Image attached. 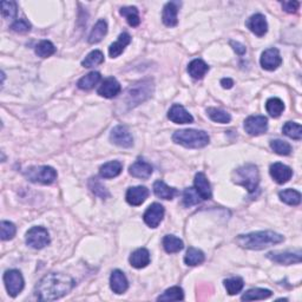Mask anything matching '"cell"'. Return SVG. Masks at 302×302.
Returning <instances> with one entry per match:
<instances>
[{"label":"cell","instance_id":"28","mask_svg":"<svg viewBox=\"0 0 302 302\" xmlns=\"http://www.w3.org/2000/svg\"><path fill=\"white\" fill-rule=\"evenodd\" d=\"M154 193L162 200H172L176 195V190L163 181H156L154 183Z\"/></svg>","mask_w":302,"mask_h":302},{"label":"cell","instance_id":"34","mask_svg":"<svg viewBox=\"0 0 302 302\" xmlns=\"http://www.w3.org/2000/svg\"><path fill=\"white\" fill-rule=\"evenodd\" d=\"M271 292L269 289L264 288H253L247 290V292L243 294L241 300L242 301H254V300H264L268 299V297L271 296Z\"/></svg>","mask_w":302,"mask_h":302},{"label":"cell","instance_id":"42","mask_svg":"<svg viewBox=\"0 0 302 302\" xmlns=\"http://www.w3.org/2000/svg\"><path fill=\"white\" fill-rule=\"evenodd\" d=\"M201 196L198 195L195 188H187L183 193V204L186 207H191V205L198 204L201 202Z\"/></svg>","mask_w":302,"mask_h":302},{"label":"cell","instance_id":"20","mask_svg":"<svg viewBox=\"0 0 302 302\" xmlns=\"http://www.w3.org/2000/svg\"><path fill=\"white\" fill-rule=\"evenodd\" d=\"M110 287H111L112 292L116 294H123L127 292L129 288V281L123 271L116 269L111 273V276H110Z\"/></svg>","mask_w":302,"mask_h":302},{"label":"cell","instance_id":"29","mask_svg":"<svg viewBox=\"0 0 302 302\" xmlns=\"http://www.w3.org/2000/svg\"><path fill=\"white\" fill-rule=\"evenodd\" d=\"M204 260H205L204 253L200 249L194 248V247H190V248L187 250L186 256H184V262H186V264H188V266H191V267L202 264L204 262Z\"/></svg>","mask_w":302,"mask_h":302},{"label":"cell","instance_id":"36","mask_svg":"<svg viewBox=\"0 0 302 302\" xmlns=\"http://www.w3.org/2000/svg\"><path fill=\"white\" fill-rule=\"evenodd\" d=\"M158 301H182L184 300L183 289L178 286L170 287L165 292L157 297Z\"/></svg>","mask_w":302,"mask_h":302},{"label":"cell","instance_id":"38","mask_svg":"<svg viewBox=\"0 0 302 302\" xmlns=\"http://www.w3.org/2000/svg\"><path fill=\"white\" fill-rule=\"evenodd\" d=\"M207 113H208L209 118L214 122H216V123L227 124L231 120V116L227 111H224V110L216 109V108H209L207 110Z\"/></svg>","mask_w":302,"mask_h":302},{"label":"cell","instance_id":"17","mask_svg":"<svg viewBox=\"0 0 302 302\" xmlns=\"http://www.w3.org/2000/svg\"><path fill=\"white\" fill-rule=\"evenodd\" d=\"M269 172H270V176L273 177V179H274V181L279 184L287 183L293 176L292 169H290L288 165H286L283 163H279V162L278 163H274L270 165Z\"/></svg>","mask_w":302,"mask_h":302},{"label":"cell","instance_id":"24","mask_svg":"<svg viewBox=\"0 0 302 302\" xmlns=\"http://www.w3.org/2000/svg\"><path fill=\"white\" fill-rule=\"evenodd\" d=\"M130 43H131L130 35H129V33H127V32L120 33L118 37V40H117V42H115V43H112L109 47L110 57L117 58L118 56H120V54L123 53V51L125 50V47H127Z\"/></svg>","mask_w":302,"mask_h":302},{"label":"cell","instance_id":"15","mask_svg":"<svg viewBox=\"0 0 302 302\" xmlns=\"http://www.w3.org/2000/svg\"><path fill=\"white\" fill-rule=\"evenodd\" d=\"M122 91L120 84L118 80L113 77H108V78L104 79L101 84V86L98 87V95L102 96V97L105 98H113L116 96H118Z\"/></svg>","mask_w":302,"mask_h":302},{"label":"cell","instance_id":"19","mask_svg":"<svg viewBox=\"0 0 302 302\" xmlns=\"http://www.w3.org/2000/svg\"><path fill=\"white\" fill-rule=\"evenodd\" d=\"M168 118L176 124H190L194 122V117L181 104L171 106L168 112Z\"/></svg>","mask_w":302,"mask_h":302},{"label":"cell","instance_id":"23","mask_svg":"<svg viewBox=\"0 0 302 302\" xmlns=\"http://www.w3.org/2000/svg\"><path fill=\"white\" fill-rule=\"evenodd\" d=\"M150 253L145 248H138L137 250H135L130 255V259H129L131 266L137 268V269L145 268L150 263Z\"/></svg>","mask_w":302,"mask_h":302},{"label":"cell","instance_id":"8","mask_svg":"<svg viewBox=\"0 0 302 302\" xmlns=\"http://www.w3.org/2000/svg\"><path fill=\"white\" fill-rule=\"evenodd\" d=\"M26 243L35 249H43L50 243V235L44 227H32L26 233Z\"/></svg>","mask_w":302,"mask_h":302},{"label":"cell","instance_id":"4","mask_svg":"<svg viewBox=\"0 0 302 302\" xmlns=\"http://www.w3.org/2000/svg\"><path fill=\"white\" fill-rule=\"evenodd\" d=\"M233 181L238 186L245 187L249 193H254L260 182L259 169L254 164L242 165L233 172Z\"/></svg>","mask_w":302,"mask_h":302},{"label":"cell","instance_id":"30","mask_svg":"<svg viewBox=\"0 0 302 302\" xmlns=\"http://www.w3.org/2000/svg\"><path fill=\"white\" fill-rule=\"evenodd\" d=\"M101 78H102L101 73L92 71L84 77H82V78L78 80V83H77V85H78L79 89L82 90H91L94 89L99 82H101Z\"/></svg>","mask_w":302,"mask_h":302},{"label":"cell","instance_id":"16","mask_svg":"<svg viewBox=\"0 0 302 302\" xmlns=\"http://www.w3.org/2000/svg\"><path fill=\"white\" fill-rule=\"evenodd\" d=\"M246 25L247 27H248L249 30L257 37H263L268 31V24H267L266 17L261 13L253 14V16L247 20Z\"/></svg>","mask_w":302,"mask_h":302},{"label":"cell","instance_id":"22","mask_svg":"<svg viewBox=\"0 0 302 302\" xmlns=\"http://www.w3.org/2000/svg\"><path fill=\"white\" fill-rule=\"evenodd\" d=\"M153 171L154 169L151 167V164H149L148 162L143 160L136 161L135 163L130 165V168H129V172H130L131 176H134L136 178H142V179L149 178L150 176L153 175Z\"/></svg>","mask_w":302,"mask_h":302},{"label":"cell","instance_id":"39","mask_svg":"<svg viewBox=\"0 0 302 302\" xmlns=\"http://www.w3.org/2000/svg\"><path fill=\"white\" fill-rule=\"evenodd\" d=\"M104 62V54H103L102 51L95 50L91 51V52L85 57V59L82 62V65L84 68H94V66H97Z\"/></svg>","mask_w":302,"mask_h":302},{"label":"cell","instance_id":"5","mask_svg":"<svg viewBox=\"0 0 302 302\" xmlns=\"http://www.w3.org/2000/svg\"><path fill=\"white\" fill-rule=\"evenodd\" d=\"M154 91L153 82L150 79L141 80V82L134 84L129 87L127 91V98L125 102L129 105V108H135L141 104V103L145 102L146 99L151 97V94Z\"/></svg>","mask_w":302,"mask_h":302},{"label":"cell","instance_id":"47","mask_svg":"<svg viewBox=\"0 0 302 302\" xmlns=\"http://www.w3.org/2000/svg\"><path fill=\"white\" fill-rule=\"evenodd\" d=\"M12 31L18 33H26L31 30V24L26 19H18L12 24Z\"/></svg>","mask_w":302,"mask_h":302},{"label":"cell","instance_id":"33","mask_svg":"<svg viewBox=\"0 0 302 302\" xmlns=\"http://www.w3.org/2000/svg\"><path fill=\"white\" fill-rule=\"evenodd\" d=\"M266 110L271 117L278 118L285 111V103L278 97H271L266 103Z\"/></svg>","mask_w":302,"mask_h":302},{"label":"cell","instance_id":"27","mask_svg":"<svg viewBox=\"0 0 302 302\" xmlns=\"http://www.w3.org/2000/svg\"><path fill=\"white\" fill-rule=\"evenodd\" d=\"M106 33H108V24H106V21L104 19H101L96 23L94 28L91 30L89 35V39L87 40H89L90 44L99 43L103 38H104Z\"/></svg>","mask_w":302,"mask_h":302},{"label":"cell","instance_id":"11","mask_svg":"<svg viewBox=\"0 0 302 302\" xmlns=\"http://www.w3.org/2000/svg\"><path fill=\"white\" fill-rule=\"evenodd\" d=\"M164 213L163 205L160 203H153L146 209L143 220H144L146 226H149L150 228H157L163 220Z\"/></svg>","mask_w":302,"mask_h":302},{"label":"cell","instance_id":"32","mask_svg":"<svg viewBox=\"0 0 302 302\" xmlns=\"http://www.w3.org/2000/svg\"><path fill=\"white\" fill-rule=\"evenodd\" d=\"M120 16L127 18L128 24L132 27H137L139 24H141V18H139V13L137 7L135 6H127L122 7L119 11Z\"/></svg>","mask_w":302,"mask_h":302},{"label":"cell","instance_id":"3","mask_svg":"<svg viewBox=\"0 0 302 302\" xmlns=\"http://www.w3.org/2000/svg\"><path fill=\"white\" fill-rule=\"evenodd\" d=\"M172 141L186 148L201 149L209 144V136L205 131L188 129V130L176 131L172 135Z\"/></svg>","mask_w":302,"mask_h":302},{"label":"cell","instance_id":"37","mask_svg":"<svg viewBox=\"0 0 302 302\" xmlns=\"http://www.w3.org/2000/svg\"><path fill=\"white\" fill-rule=\"evenodd\" d=\"M283 134L288 136L289 138L295 139V141H300L302 138V128L299 123L295 122H287L282 128Z\"/></svg>","mask_w":302,"mask_h":302},{"label":"cell","instance_id":"6","mask_svg":"<svg viewBox=\"0 0 302 302\" xmlns=\"http://www.w3.org/2000/svg\"><path fill=\"white\" fill-rule=\"evenodd\" d=\"M25 176L32 183L51 184L56 181L57 171L49 165H42V167L28 168L25 171Z\"/></svg>","mask_w":302,"mask_h":302},{"label":"cell","instance_id":"46","mask_svg":"<svg viewBox=\"0 0 302 302\" xmlns=\"http://www.w3.org/2000/svg\"><path fill=\"white\" fill-rule=\"evenodd\" d=\"M2 14L7 19H12L17 16L16 2H2Z\"/></svg>","mask_w":302,"mask_h":302},{"label":"cell","instance_id":"13","mask_svg":"<svg viewBox=\"0 0 302 302\" xmlns=\"http://www.w3.org/2000/svg\"><path fill=\"white\" fill-rule=\"evenodd\" d=\"M267 257L271 260L273 262L279 264H289L300 263L301 262V252L299 250L297 253H289V252H271L267 254Z\"/></svg>","mask_w":302,"mask_h":302},{"label":"cell","instance_id":"25","mask_svg":"<svg viewBox=\"0 0 302 302\" xmlns=\"http://www.w3.org/2000/svg\"><path fill=\"white\" fill-rule=\"evenodd\" d=\"M122 169H123V164L120 162L111 161L102 165L101 169H99V175L103 178H113L120 174Z\"/></svg>","mask_w":302,"mask_h":302},{"label":"cell","instance_id":"50","mask_svg":"<svg viewBox=\"0 0 302 302\" xmlns=\"http://www.w3.org/2000/svg\"><path fill=\"white\" fill-rule=\"evenodd\" d=\"M221 85H222L224 89H231L234 85V80L230 78H223L221 80Z\"/></svg>","mask_w":302,"mask_h":302},{"label":"cell","instance_id":"2","mask_svg":"<svg viewBox=\"0 0 302 302\" xmlns=\"http://www.w3.org/2000/svg\"><path fill=\"white\" fill-rule=\"evenodd\" d=\"M285 241L283 235L275 233V231H255L246 235H238L236 238L237 245L246 249L262 250L268 247L279 245Z\"/></svg>","mask_w":302,"mask_h":302},{"label":"cell","instance_id":"7","mask_svg":"<svg viewBox=\"0 0 302 302\" xmlns=\"http://www.w3.org/2000/svg\"><path fill=\"white\" fill-rule=\"evenodd\" d=\"M4 282L7 292L12 297L19 295L21 290L24 289V278L21 273L17 269L7 270L4 274Z\"/></svg>","mask_w":302,"mask_h":302},{"label":"cell","instance_id":"18","mask_svg":"<svg viewBox=\"0 0 302 302\" xmlns=\"http://www.w3.org/2000/svg\"><path fill=\"white\" fill-rule=\"evenodd\" d=\"M179 5H181V4L177 2H170L165 4V6L163 7V13H162V21H163L165 26L174 27L177 25V14Z\"/></svg>","mask_w":302,"mask_h":302},{"label":"cell","instance_id":"26","mask_svg":"<svg viewBox=\"0 0 302 302\" xmlns=\"http://www.w3.org/2000/svg\"><path fill=\"white\" fill-rule=\"evenodd\" d=\"M209 71L207 63L202 59H194L188 66V72L194 79H202Z\"/></svg>","mask_w":302,"mask_h":302},{"label":"cell","instance_id":"31","mask_svg":"<svg viewBox=\"0 0 302 302\" xmlns=\"http://www.w3.org/2000/svg\"><path fill=\"white\" fill-rule=\"evenodd\" d=\"M163 248L169 254H175L181 252L184 247V243L181 238L176 237L175 235H167L163 238Z\"/></svg>","mask_w":302,"mask_h":302},{"label":"cell","instance_id":"43","mask_svg":"<svg viewBox=\"0 0 302 302\" xmlns=\"http://www.w3.org/2000/svg\"><path fill=\"white\" fill-rule=\"evenodd\" d=\"M270 148L274 153L281 155V156H288L292 153V146L289 143L282 141V139H273L270 142Z\"/></svg>","mask_w":302,"mask_h":302},{"label":"cell","instance_id":"41","mask_svg":"<svg viewBox=\"0 0 302 302\" xmlns=\"http://www.w3.org/2000/svg\"><path fill=\"white\" fill-rule=\"evenodd\" d=\"M224 287H226L227 293L229 295H235V294L240 293L245 286V282L241 278H231L224 280Z\"/></svg>","mask_w":302,"mask_h":302},{"label":"cell","instance_id":"14","mask_svg":"<svg viewBox=\"0 0 302 302\" xmlns=\"http://www.w3.org/2000/svg\"><path fill=\"white\" fill-rule=\"evenodd\" d=\"M148 196H149L148 188L138 186V187L129 188L127 191V195H125V198H127V202L130 205L138 207V205L144 203Z\"/></svg>","mask_w":302,"mask_h":302},{"label":"cell","instance_id":"35","mask_svg":"<svg viewBox=\"0 0 302 302\" xmlns=\"http://www.w3.org/2000/svg\"><path fill=\"white\" fill-rule=\"evenodd\" d=\"M279 197L283 203L288 205H299L301 203V194L294 189H286L283 191H280Z\"/></svg>","mask_w":302,"mask_h":302},{"label":"cell","instance_id":"1","mask_svg":"<svg viewBox=\"0 0 302 302\" xmlns=\"http://www.w3.org/2000/svg\"><path fill=\"white\" fill-rule=\"evenodd\" d=\"M75 285V280L69 275L51 273L38 282L36 287V295L40 301L58 300L71 292Z\"/></svg>","mask_w":302,"mask_h":302},{"label":"cell","instance_id":"9","mask_svg":"<svg viewBox=\"0 0 302 302\" xmlns=\"http://www.w3.org/2000/svg\"><path fill=\"white\" fill-rule=\"evenodd\" d=\"M110 141L120 148H131L134 145V138L125 125H117L110 134Z\"/></svg>","mask_w":302,"mask_h":302},{"label":"cell","instance_id":"44","mask_svg":"<svg viewBox=\"0 0 302 302\" xmlns=\"http://www.w3.org/2000/svg\"><path fill=\"white\" fill-rule=\"evenodd\" d=\"M0 230H2V240L9 241L12 240L17 233V228L10 221H2L0 223Z\"/></svg>","mask_w":302,"mask_h":302},{"label":"cell","instance_id":"12","mask_svg":"<svg viewBox=\"0 0 302 302\" xmlns=\"http://www.w3.org/2000/svg\"><path fill=\"white\" fill-rule=\"evenodd\" d=\"M260 63L264 70H267V71H274V70L278 69L282 64V57L278 49L271 47V49H268L262 53Z\"/></svg>","mask_w":302,"mask_h":302},{"label":"cell","instance_id":"49","mask_svg":"<svg viewBox=\"0 0 302 302\" xmlns=\"http://www.w3.org/2000/svg\"><path fill=\"white\" fill-rule=\"evenodd\" d=\"M230 45H231V47H233V50L235 51V52H236L237 54H240V56H243V54L246 53L247 49H246V46L243 45V44L238 43V42H234V40H231Z\"/></svg>","mask_w":302,"mask_h":302},{"label":"cell","instance_id":"48","mask_svg":"<svg viewBox=\"0 0 302 302\" xmlns=\"http://www.w3.org/2000/svg\"><path fill=\"white\" fill-rule=\"evenodd\" d=\"M300 3L299 2H283L282 7L286 12L288 13H295L297 10H299Z\"/></svg>","mask_w":302,"mask_h":302},{"label":"cell","instance_id":"21","mask_svg":"<svg viewBox=\"0 0 302 302\" xmlns=\"http://www.w3.org/2000/svg\"><path fill=\"white\" fill-rule=\"evenodd\" d=\"M194 184L195 189H196L202 200H210L213 196L212 187L210 183L208 181L207 176H205L203 172H197V174L195 175Z\"/></svg>","mask_w":302,"mask_h":302},{"label":"cell","instance_id":"10","mask_svg":"<svg viewBox=\"0 0 302 302\" xmlns=\"http://www.w3.org/2000/svg\"><path fill=\"white\" fill-rule=\"evenodd\" d=\"M268 129V119L264 116H249L245 120V130L250 136H260Z\"/></svg>","mask_w":302,"mask_h":302},{"label":"cell","instance_id":"40","mask_svg":"<svg viewBox=\"0 0 302 302\" xmlns=\"http://www.w3.org/2000/svg\"><path fill=\"white\" fill-rule=\"evenodd\" d=\"M56 52V47L50 40H42L38 45L36 46V53L40 58H47L51 57Z\"/></svg>","mask_w":302,"mask_h":302},{"label":"cell","instance_id":"45","mask_svg":"<svg viewBox=\"0 0 302 302\" xmlns=\"http://www.w3.org/2000/svg\"><path fill=\"white\" fill-rule=\"evenodd\" d=\"M89 186H90V189L92 190V193H94L95 195H97L98 197L106 198L110 196L108 189H106V188L103 186V184L99 182L97 178H92L89 183Z\"/></svg>","mask_w":302,"mask_h":302}]
</instances>
